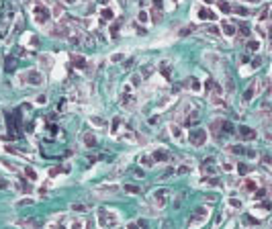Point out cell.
Segmentation results:
<instances>
[{"instance_id":"cell-1","label":"cell","mask_w":272,"mask_h":229,"mask_svg":"<svg viewBox=\"0 0 272 229\" xmlns=\"http://www.w3.org/2000/svg\"><path fill=\"white\" fill-rule=\"evenodd\" d=\"M119 221H117V215L106 211V209H100L98 211V225L100 227H115Z\"/></svg>"},{"instance_id":"cell-2","label":"cell","mask_w":272,"mask_h":229,"mask_svg":"<svg viewBox=\"0 0 272 229\" xmlns=\"http://www.w3.org/2000/svg\"><path fill=\"white\" fill-rule=\"evenodd\" d=\"M188 141H190V145H194V147L205 145V141H207V131H205V129H194V131H190Z\"/></svg>"},{"instance_id":"cell-3","label":"cell","mask_w":272,"mask_h":229,"mask_svg":"<svg viewBox=\"0 0 272 229\" xmlns=\"http://www.w3.org/2000/svg\"><path fill=\"white\" fill-rule=\"evenodd\" d=\"M33 14H35V23H37V25H45L47 21H49V10H47L45 6H41V4L35 6Z\"/></svg>"},{"instance_id":"cell-4","label":"cell","mask_w":272,"mask_h":229,"mask_svg":"<svg viewBox=\"0 0 272 229\" xmlns=\"http://www.w3.org/2000/svg\"><path fill=\"white\" fill-rule=\"evenodd\" d=\"M168 194H170V190H166V188H160V190H156V192H153V203H156V207H158V209H164V207H166Z\"/></svg>"},{"instance_id":"cell-5","label":"cell","mask_w":272,"mask_h":229,"mask_svg":"<svg viewBox=\"0 0 272 229\" xmlns=\"http://www.w3.org/2000/svg\"><path fill=\"white\" fill-rule=\"evenodd\" d=\"M23 78H25V80H27L31 86H41V84H43V76H41L37 70H29V72H27Z\"/></svg>"},{"instance_id":"cell-6","label":"cell","mask_w":272,"mask_h":229,"mask_svg":"<svg viewBox=\"0 0 272 229\" xmlns=\"http://www.w3.org/2000/svg\"><path fill=\"white\" fill-rule=\"evenodd\" d=\"M207 215H209V211H207V209H203V207H201V209H196V211H194V215L188 219V225H198V223H205V221H207Z\"/></svg>"},{"instance_id":"cell-7","label":"cell","mask_w":272,"mask_h":229,"mask_svg":"<svg viewBox=\"0 0 272 229\" xmlns=\"http://www.w3.org/2000/svg\"><path fill=\"white\" fill-rule=\"evenodd\" d=\"M180 117H182V123L184 125H196L198 123V113L194 111V108H186V113H180Z\"/></svg>"},{"instance_id":"cell-8","label":"cell","mask_w":272,"mask_h":229,"mask_svg":"<svg viewBox=\"0 0 272 229\" xmlns=\"http://www.w3.org/2000/svg\"><path fill=\"white\" fill-rule=\"evenodd\" d=\"M239 137L243 139V141H254V139L258 137V131L252 129V127H239Z\"/></svg>"},{"instance_id":"cell-9","label":"cell","mask_w":272,"mask_h":229,"mask_svg":"<svg viewBox=\"0 0 272 229\" xmlns=\"http://www.w3.org/2000/svg\"><path fill=\"white\" fill-rule=\"evenodd\" d=\"M198 19L201 21H215V12L209 10V8H205V6H201L198 8Z\"/></svg>"},{"instance_id":"cell-10","label":"cell","mask_w":272,"mask_h":229,"mask_svg":"<svg viewBox=\"0 0 272 229\" xmlns=\"http://www.w3.org/2000/svg\"><path fill=\"white\" fill-rule=\"evenodd\" d=\"M205 88H207V90H211V94H223V88H221L215 80H207Z\"/></svg>"},{"instance_id":"cell-11","label":"cell","mask_w":272,"mask_h":229,"mask_svg":"<svg viewBox=\"0 0 272 229\" xmlns=\"http://www.w3.org/2000/svg\"><path fill=\"white\" fill-rule=\"evenodd\" d=\"M158 68H160V72L164 74V78H166V80H170V78H172V68H170V61H162Z\"/></svg>"},{"instance_id":"cell-12","label":"cell","mask_w":272,"mask_h":229,"mask_svg":"<svg viewBox=\"0 0 272 229\" xmlns=\"http://www.w3.org/2000/svg\"><path fill=\"white\" fill-rule=\"evenodd\" d=\"M121 104H123L125 108H133V106H135V96H131V94H123Z\"/></svg>"},{"instance_id":"cell-13","label":"cell","mask_w":272,"mask_h":229,"mask_svg":"<svg viewBox=\"0 0 272 229\" xmlns=\"http://www.w3.org/2000/svg\"><path fill=\"white\" fill-rule=\"evenodd\" d=\"M151 160H156V162H166V160H170V153L164 151V149H158V151H153V158H151Z\"/></svg>"},{"instance_id":"cell-14","label":"cell","mask_w":272,"mask_h":229,"mask_svg":"<svg viewBox=\"0 0 272 229\" xmlns=\"http://www.w3.org/2000/svg\"><path fill=\"white\" fill-rule=\"evenodd\" d=\"M221 31H223V35H227V37H233L235 35V27L231 25V23H221Z\"/></svg>"},{"instance_id":"cell-15","label":"cell","mask_w":272,"mask_h":229,"mask_svg":"<svg viewBox=\"0 0 272 229\" xmlns=\"http://www.w3.org/2000/svg\"><path fill=\"white\" fill-rule=\"evenodd\" d=\"M256 92H258V84L254 82V84H252V86L246 90V94H243V100H246V102H250V100L254 98V94H256Z\"/></svg>"},{"instance_id":"cell-16","label":"cell","mask_w":272,"mask_h":229,"mask_svg":"<svg viewBox=\"0 0 272 229\" xmlns=\"http://www.w3.org/2000/svg\"><path fill=\"white\" fill-rule=\"evenodd\" d=\"M82 143H84L86 147H94V145H96V137H94L92 133H84V135H82Z\"/></svg>"},{"instance_id":"cell-17","label":"cell","mask_w":272,"mask_h":229,"mask_svg":"<svg viewBox=\"0 0 272 229\" xmlns=\"http://www.w3.org/2000/svg\"><path fill=\"white\" fill-rule=\"evenodd\" d=\"M72 63H74L78 70H84V68H86V59H84L82 55H74V57H72Z\"/></svg>"},{"instance_id":"cell-18","label":"cell","mask_w":272,"mask_h":229,"mask_svg":"<svg viewBox=\"0 0 272 229\" xmlns=\"http://www.w3.org/2000/svg\"><path fill=\"white\" fill-rule=\"evenodd\" d=\"M100 16H102V21H113L115 12H113L111 8H102V10H100Z\"/></svg>"},{"instance_id":"cell-19","label":"cell","mask_w":272,"mask_h":229,"mask_svg":"<svg viewBox=\"0 0 272 229\" xmlns=\"http://www.w3.org/2000/svg\"><path fill=\"white\" fill-rule=\"evenodd\" d=\"M90 123H92V125H96V127H104V125H106V121H104L102 117H96V115H92V117H90Z\"/></svg>"},{"instance_id":"cell-20","label":"cell","mask_w":272,"mask_h":229,"mask_svg":"<svg viewBox=\"0 0 272 229\" xmlns=\"http://www.w3.org/2000/svg\"><path fill=\"white\" fill-rule=\"evenodd\" d=\"M153 70H156L153 66H143V68H141V78H149V76L153 74Z\"/></svg>"},{"instance_id":"cell-21","label":"cell","mask_w":272,"mask_h":229,"mask_svg":"<svg viewBox=\"0 0 272 229\" xmlns=\"http://www.w3.org/2000/svg\"><path fill=\"white\" fill-rule=\"evenodd\" d=\"M219 10H221L223 14H229V12H231V4L225 2V0H221V2H219Z\"/></svg>"},{"instance_id":"cell-22","label":"cell","mask_w":272,"mask_h":229,"mask_svg":"<svg viewBox=\"0 0 272 229\" xmlns=\"http://www.w3.org/2000/svg\"><path fill=\"white\" fill-rule=\"evenodd\" d=\"M219 129H221V121L217 119V121H213V123H211V131H213V135H215V137H219Z\"/></svg>"},{"instance_id":"cell-23","label":"cell","mask_w":272,"mask_h":229,"mask_svg":"<svg viewBox=\"0 0 272 229\" xmlns=\"http://www.w3.org/2000/svg\"><path fill=\"white\" fill-rule=\"evenodd\" d=\"M162 14H164L162 10L153 8V10H151V21H153V23H160V21H162Z\"/></svg>"},{"instance_id":"cell-24","label":"cell","mask_w":272,"mask_h":229,"mask_svg":"<svg viewBox=\"0 0 272 229\" xmlns=\"http://www.w3.org/2000/svg\"><path fill=\"white\" fill-rule=\"evenodd\" d=\"M98 190H106V192H117V190H119V186H117V184H102V186H100Z\"/></svg>"},{"instance_id":"cell-25","label":"cell","mask_w":272,"mask_h":229,"mask_svg":"<svg viewBox=\"0 0 272 229\" xmlns=\"http://www.w3.org/2000/svg\"><path fill=\"white\" fill-rule=\"evenodd\" d=\"M248 49H250V51H258V49H260V41L250 39V41H248Z\"/></svg>"},{"instance_id":"cell-26","label":"cell","mask_w":272,"mask_h":229,"mask_svg":"<svg viewBox=\"0 0 272 229\" xmlns=\"http://www.w3.org/2000/svg\"><path fill=\"white\" fill-rule=\"evenodd\" d=\"M70 209H72L74 213H86V211H88V207H86V205H72Z\"/></svg>"},{"instance_id":"cell-27","label":"cell","mask_w":272,"mask_h":229,"mask_svg":"<svg viewBox=\"0 0 272 229\" xmlns=\"http://www.w3.org/2000/svg\"><path fill=\"white\" fill-rule=\"evenodd\" d=\"M16 223H19V225H35V227L39 225L37 219H21V221H16Z\"/></svg>"},{"instance_id":"cell-28","label":"cell","mask_w":272,"mask_h":229,"mask_svg":"<svg viewBox=\"0 0 272 229\" xmlns=\"http://www.w3.org/2000/svg\"><path fill=\"white\" fill-rule=\"evenodd\" d=\"M139 164H143L145 168H151V166H153V162H151V158H147V156H143V158H139Z\"/></svg>"},{"instance_id":"cell-29","label":"cell","mask_w":272,"mask_h":229,"mask_svg":"<svg viewBox=\"0 0 272 229\" xmlns=\"http://www.w3.org/2000/svg\"><path fill=\"white\" fill-rule=\"evenodd\" d=\"M25 176H29V180L33 182V180H37V174H35V170L33 168H25Z\"/></svg>"},{"instance_id":"cell-30","label":"cell","mask_w":272,"mask_h":229,"mask_svg":"<svg viewBox=\"0 0 272 229\" xmlns=\"http://www.w3.org/2000/svg\"><path fill=\"white\" fill-rule=\"evenodd\" d=\"M170 129H172V135H174V139H182V131H180V127H178V125H172Z\"/></svg>"},{"instance_id":"cell-31","label":"cell","mask_w":272,"mask_h":229,"mask_svg":"<svg viewBox=\"0 0 272 229\" xmlns=\"http://www.w3.org/2000/svg\"><path fill=\"white\" fill-rule=\"evenodd\" d=\"M123 188H125V192H131V194H139V188H137V186H133V184H125Z\"/></svg>"},{"instance_id":"cell-32","label":"cell","mask_w":272,"mask_h":229,"mask_svg":"<svg viewBox=\"0 0 272 229\" xmlns=\"http://www.w3.org/2000/svg\"><path fill=\"white\" fill-rule=\"evenodd\" d=\"M221 129H223L225 133H233V127H231L229 121H221Z\"/></svg>"},{"instance_id":"cell-33","label":"cell","mask_w":272,"mask_h":229,"mask_svg":"<svg viewBox=\"0 0 272 229\" xmlns=\"http://www.w3.org/2000/svg\"><path fill=\"white\" fill-rule=\"evenodd\" d=\"M190 88H192L194 92H198L201 90V82H198L196 78H190Z\"/></svg>"},{"instance_id":"cell-34","label":"cell","mask_w":272,"mask_h":229,"mask_svg":"<svg viewBox=\"0 0 272 229\" xmlns=\"http://www.w3.org/2000/svg\"><path fill=\"white\" fill-rule=\"evenodd\" d=\"M233 10H235L237 14H241V16H248V14H250V12H248V8H243V6H235Z\"/></svg>"},{"instance_id":"cell-35","label":"cell","mask_w":272,"mask_h":229,"mask_svg":"<svg viewBox=\"0 0 272 229\" xmlns=\"http://www.w3.org/2000/svg\"><path fill=\"white\" fill-rule=\"evenodd\" d=\"M123 59H125L123 53H113V55H111V61H113V63H115V61H123Z\"/></svg>"},{"instance_id":"cell-36","label":"cell","mask_w":272,"mask_h":229,"mask_svg":"<svg viewBox=\"0 0 272 229\" xmlns=\"http://www.w3.org/2000/svg\"><path fill=\"white\" fill-rule=\"evenodd\" d=\"M229 151H231V153H243L246 149H243L241 145H231V147H229Z\"/></svg>"},{"instance_id":"cell-37","label":"cell","mask_w":272,"mask_h":229,"mask_svg":"<svg viewBox=\"0 0 272 229\" xmlns=\"http://www.w3.org/2000/svg\"><path fill=\"white\" fill-rule=\"evenodd\" d=\"M229 205H231L233 209H241V200H239V198H229Z\"/></svg>"},{"instance_id":"cell-38","label":"cell","mask_w":272,"mask_h":229,"mask_svg":"<svg viewBox=\"0 0 272 229\" xmlns=\"http://www.w3.org/2000/svg\"><path fill=\"white\" fill-rule=\"evenodd\" d=\"M221 182L219 178H215V176H211V178H205V184H211V186H217V184Z\"/></svg>"},{"instance_id":"cell-39","label":"cell","mask_w":272,"mask_h":229,"mask_svg":"<svg viewBox=\"0 0 272 229\" xmlns=\"http://www.w3.org/2000/svg\"><path fill=\"white\" fill-rule=\"evenodd\" d=\"M61 14H64V8H61L59 4H55V8H53V16H57V19H59Z\"/></svg>"},{"instance_id":"cell-40","label":"cell","mask_w":272,"mask_h":229,"mask_svg":"<svg viewBox=\"0 0 272 229\" xmlns=\"http://www.w3.org/2000/svg\"><path fill=\"white\" fill-rule=\"evenodd\" d=\"M207 31H209V35H213V37H219V35H221V31H219L217 27H209Z\"/></svg>"},{"instance_id":"cell-41","label":"cell","mask_w":272,"mask_h":229,"mask_svg":"<svg viewBox=\"0 0 272 229\" xmlns=\"http://www.w3.org/2000/svg\"><path fill=\"white\" fill-rule=\"evenodd\" d=\"M264 196H266V190H258V192L254 190V200H256V198L260 200V198H264Z\"/></svg>"},{"instance_id":"cell-42","label":"cell","mask_w":272,"mask_h":229,"mask_svg":"<svg viewBox=\"0 0 272 229\" xmlns=\"http://www.w3.org/2000/svg\"><path fill=\"white\" fill-rule=\"evenodd\" d=\"M16 205H19V207H27V205H33V198H23V200H19Z\"/></svg>"},{"instance_id":"cell-43","label":"cell","mask_w":272,"mask_h":229,"mask_svg":"<svg viewBox=\"0 0 272 229\" xmlns=\"http://www.w3.org/2000/svg\"><path fill=\"white\" fill-rule=\"evenodd\" d=\"M266 21H268V8H264L260 14V23H266Z\"/></svg>"},{"instance_id":"cell-44","label":"cell","mask_w":272,"mask_h":229,"mask_svg":"<svg viewBox=\"0 0 272 229\" xmlns=\"http://www.w3.org/2000/svg\"><path fill=\"white\" fill-rule=\"evenodd\" d=\"M137 19H139V23H147V12H143V10H141V12L137 14Z\"/></svg>"},{"instance_id":"cell-45","label":"cell","mask_w":272,"mask_h":229,"mask_svg":"<svg viewBox=\"0 0 272 229\" xmlns=\"http://www.w3.org/2000/svg\"><path fill=\"white\" fill-rule=\"evenodd\" d=\"M246 188L248 190H256V182L254 180H246Z\"/></svg>"},{"instance_id":"cell-46","label":"cell","mask_w":272,"mask_h":229,"mask_svg":"<svg viewBox=\"0 0 272 229\" xmlns=\"http://www.w3.org/2000/svg\"><path fill=\"white\" fill-rule=\"evenodd\" d=\"M248 170H250V168H248L246 164H239V166H237V172H239V174H246Z\"/></svg>"},{"instance_id":"cell-47","label":"cell","mask_w":272,"mask_h":229,"mask_svg":"<svg viewBox=\"0 0 272 229\" xmlns=\"http://www.w3.org/2000/svg\"><path fill=\"white\" fill-rule=\"evenodd\" d=\"M239 35L248 37V35H250V29H248V27H239Z\"/></svg>"},{"instance_id":"cell-48","label":"cell","mask_w":272,"mask_h":229,"mask_svg":"<svg viewBox=\"0 0 272 229\" xmlns=\"http://www.w3.org/2000/svg\"><path fill=\"white\" fill-rule=\"evenodd\" d=\"M188 172H190L188 166H180V168H178V174H188Z\"/></svg>"},{"instance_id":"cell-49","label":"cell","mask_w":272,"mask_h":229,"mask_svg":"<svg viewBox=\"0 0 272 229\" xmlns=\"http://www.w3.org/2000/svg\"><path fill=\"white\" fill-rule=\"evenodd\" d=\"M188 33H192V27H184V29L180 31V35H182V37H184V35H188Z\"/></svg>"},{"instance_id":"cell-50","label":"cell","mask_w":272,"mask_h":229,"mask_svg":"<svg viewBox=\"0 0 272 229\" xmlns=\"http://www.w3.org/2000/svg\"><path fill=\"white\" fill-rule=\"evenodd\" d=\"M45 102H47V96H45V94H41V96L37 98V104H45Z\"/></svg>"},{"instance_id":"cell-51","label":"cell","mask_w":272,"mask_h":229,"mask_svg":"<svg viewBox=\"0 0 272 229\" xmlns=\"http://www.w3.org/2000/svg\"><path fill=\"white\" fill-rule=\"evenodd\" d=\"M260 63H262V59H260V57H254V59H252V66H254V68H258Z\"/></svg>"},{"instance_id":"cell-52","label":"cell","mask_w":272,"mask_h":229,"mask_svg":"<svg viewBox=\"0 0 272 229\" xmlns=\"http://www.w3.org/2000/svg\"><path fill=\"white\" fill-rule=\"evenodd\" d=\"M117 127H119V119H115V121H113V129H111V131H113V133H117Z\"/></svg>"},{"instance_id":"cell-53","label":"cell","mask_w":272,"mask_h":229,"mask_svg":"<svg viewBox=\"0 0 272 229\" xmlns=\"http://www.w3.org/2000/svg\"><path fill=\"white\" fill-rule=\"evenodd\" d=\"M57 174H59V168H51L49 170V176H57Z\"/></svg>"},{"instance_id":"cell-54","label":"cell","mask_w":272,"mask_h":229,"mask_svg":"<svg viewBox=\"0 0 272 229\" xmlns=\"http://www.w3.org/2000/svg\"><path fill=\"white\" fill-rule=\"evenodd\" d=\"M262 164H266V166H270V158H268V156H262Z\"/></svg>"},{"instance_id":"cell-55","label":"cell","mask_w":272,"mask_h":229,"mask_svg":"<svg viewBox=\"0 0 272 229\" xmlns=\"http://www.w3.org/2000/svg\"><path fill=\"white\" fill-rule=\"evenodd\" d=\"M133 137H135L133 133H125V135H123V139H129V141H131V139H133Z\"/></svg>"},{"instance_id":"cell-56","label":"cell","mask_w":272,"mask_h":229,"mask_svg":"<svg viewBox=\"0 0 272 229\" xmlns=\"http://www.w3.org/2000/svg\"><path fill=\"white\" fill-rule=\"evenodd\" d=\"M131 80H133V86H137V84H139V76H133Z\"/></svg>"},{"instance_id":"cell-57","label":"cell","mask_w":272,"mask_h":229,"mask_svg":"<svg viewBox=\"0 0 272 229\" xmlns=\"http://www.w3.org/2000/svg\"><path fill=\"white\" fill-rule=\"evenodd\" d=\"M64 2H66V4H72V2H76V0H64Z\"/></svg>"},{"instance_id":"cell-58","label":"cell","mask_w":272,"mask_h":229,"mask_svg":"<svg viewBox=\"0 0 272 229\" xmlns=\"http://www.w3.org/2000/svg\"><path fill=\"white\" fill-rule=\"evenodd\" d=\"M205 2H209V4H211V2H215V0H205Z\"/></svg>"},{"instance_id":"cell-59","label":"cell","mask_w":272,"mask_h":229,"mask_svg":"<svg viewBox=\"0 0 272 229\" xmlns=\"http://www.w3.org/2000/svg\"><path fill=\"white\" fill-rule=\"evenodd\" d=\"M100 2H102V4H104V2H106V0H100Z\"/></svg>"},{"instance_id":"cell-60","label":"cell","mask_w":272,"mask_h":229,"mask_svg":"<svg viewBox=\"0 0 272 229\" xmlns=\"http://www.w3.org/2000/svg\"><path fill=\"white\" fill-rule=\"evenodd\" d=\"M47 2H51V0H47Z\"/></svg>"}]
</instances>
